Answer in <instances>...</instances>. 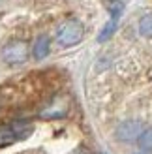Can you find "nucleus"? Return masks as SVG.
Wrapping results in <instances>:
<instances>
[{"instance_id": "obj_10", "label": "nucleus", "mask_w": 152, "mask_h": 154, "mask_svg": "<svg viewBox=\"0 0 152 154\" xmlns=\"http://www.w3.org/2000/svg\"><path fill=\"white\" fill-rule=\"evenodd\" d=\"M71 154H92V152H90L87 147H77V149H75Z\"/></svg>"}, {"instance_id": "obj_6", "label": "nucleus", "mask_w": 152, "mask_h": 154, "mask_svg": "<svg viewBox=\"0 0 152 154\" xmlns=\"http://www.w3.org/2000/svg\"><path fill=\"white\" fill-rule=\"evenodd\" d=\"M49 51H51V40H49V36H40V38H36V42L32 45V57L36 60H41L49 55Z\"/></svg>"}, {"instance_id": "obj_7", "label": "nucleus", "mask_w": 152, "mask_h": 154, "mask_svg": "<svg viewBox=\"0 0 152 154\" xmlns=\"http://www.w3.org/2000/svg\"><path fill=\"white\" fill-rule=\"evenodd\" d=\"M117 25H118V17H111V21H109L107 25L103 26V30L100 32V36H98V40H100V42H107L109 38H111L113 34H115Z\"/></svg>"}, {"instance_id": "obj_8", "label": "nucleus", "mask_w": 152, "mask_h": 154, "mask_svg": "<svg viewBox=\"0 0 152 154\" xmlns=\"http://www.w3.org/2000/svg\"><path fill=\"white\" fill-rule=\"evenodd\" d=\"M139 32L145 38H152V13L143 15L139 21Z\"/></svg>"}, {"instance_id": "obj_9", "label": "nucleus", "mask_w": 152, "mask_h": 154, "mask_svg": "<svg viewBox=\"0 0 152 154\" xmlns=\"http://www.w3.org/2000/svg\"><path fill=\"white\" fill-rule=\"evenodd\" d=\"M137 141H139V145H141L143 150H152V126L143 130V134L139 135Z\"/></svg>"}, {"instance_id": "obj_5", "label": "nucleus", "mask_w": 152, "mask_h": 154, "mask_svg": "<svg viewBox=\"0 0 152 154\" xmlns=\"http://www.w3.org/2000/svg\"><path fill=\"white\" fill-rule=\"evenodd\" d=\"M143 130H145V126H143V122L139 120H124L120 122L118 128H117V137L120 141H137L139 135L143 134Z\"/></svg>"}, {"instance_id": "obj_2", "label": "nucleus", "mask_w": 152, "mask_h": 154, "mask_svg": "<svg viewBox=\"0 0 152 154\" xmlns=\"http://www.w3.org/2000/svg\"><path fill=\"white\" fill-rule=\"evenodd\" d=\"M85 28L77 19H68L56 28V42L62 47H73L83 40Z\"/></svg>"}, {"instance_id": "obj_1", "label": "nucleus", "mask_w": 152, "mask_h": 154, "mask_svg": "<svg viewBox=\"0 0 152 154\" xmlns=\"http://www.w3.org/2000/svg\"><path fill=\"white\" fill-rule=\"evenodd\" d=\"M34 132V124L25 119H15L10 122H2L0 124V149L10 147V145L28 139Z\"/></svg>"}, {"instance_id": "obj_3", "label": "nucleus", "mask_w": 152, "mask_h": 154, "mask_svg": "<svg viewBox=\"0 0 152 154\" xmlns=\"http://www.w3.org/2000/svg\"><path fill=\"white\" fill-rule=\"evenodd\" d=\"M0 57L6 64H23L25 60L28 58V45L21 40H13V42H8L2 51H0Z\"/></svg>"}, {"instance_id": "obj_4", "label": "nucleus", "mask_w": 152, "mask_h": 154, "mask_svg": "<svg viewBox=\"0 0 152 154\" xmlns=\"http://www.w3.org/2000/svg\"><path fill=\"white\" fill-rule=\"evenodd\" d=\"M68 111H70V102H68V98L66 96H55L41 107L38 115H40V119L53 120V119H64L68 115Z\"/></svg>"}]
</instances>
